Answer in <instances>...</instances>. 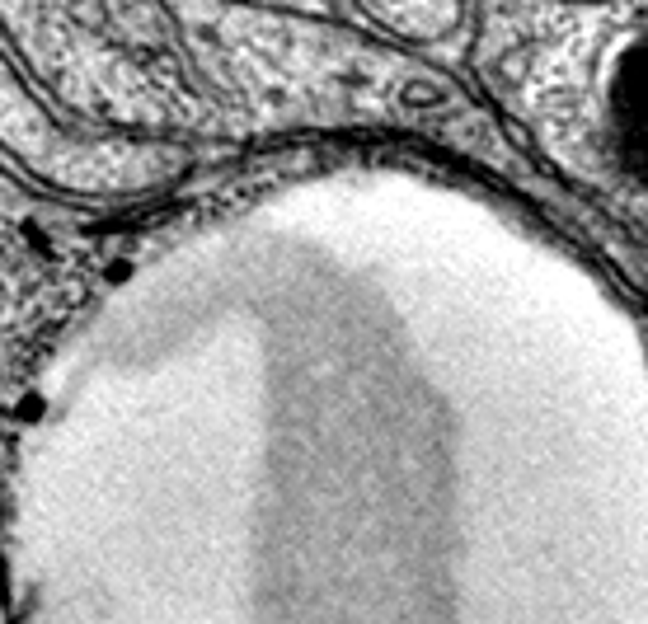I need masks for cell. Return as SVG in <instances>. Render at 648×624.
Masks as SVG:
<instances>
[{"label": "cell", "instance_id": "1", "mask_svg": "<svg viewBox=\"0 0 648 624\" xmlns=\"http://www.w3.org/2000/svg\"><path fill=\"white\" fill-rule=\"evenodd\" d=\"M470 5L489 104L648 254V0Z\"/></svg>", "mask_w": 648, "mask_h": 624}, {"label": "cell", "instance_id": "2", "mask_svg": "<svg viewBox=\"0 0 648 624\" xmlns=\"http://www.w3.org/2000/svg\"><path fill=\"white\" fill-rule=\"evenodd\" d=\"M357 5L400 38H447L470 15V0H357Z\"/></svg>", "mask_w": 648, "mask_h": 624}, {"label": "cell", "instance_id": "3", "mask_svg": "<svg viewBox=\"0 0 648 624\" xmlns=\"http://www.w3.org/2000/svg\"><path fill=\"white\" fill-rule=\"evenodd\" d=\"M0 624H10V587H5V564H0Z\"/></svg>", "mask_w": 648, "mask_h": 624}]
</instances>
